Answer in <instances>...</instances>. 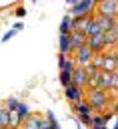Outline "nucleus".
Here are the masks:
<instances>
[{"mask_svg": "<svg viewBox=\"0 0 118 129\" xmlns=\"http://www.w3.org/2000/svg\"><path fill=\"white\" fill-rule=\"evenodd\" d=\"M0 129H6V127H0Z\"/></svg>", "mask_w": 118, "mask_h": 129, "instance_id": "nucleus-38", "label": "nucleus"}, {"mask_svg": "<svg viewBox=\"0 0 118 129\" xmlns=\"http://www.w3.org/2000/svg\"><path fill=\"white\" fill-rule=\"evenodd\" d=\"M16 111H18V115H20L22 119H28V117L32 115V111H30V107H28V103H20Z\"/></svg>", "mask_w": 118, "mask_h": 129, "instance_id": "nucleus-23", "label": "nucleus"}, {"mask_svg": "<svg viewBox=\"0 0 118 129\" xmlns=\"http://www.w3.org/2000/svg\"><path fill=\"white\" fill-rule=\"evenodd\" d=\"M84 70H86V74H88V80L90 78H96L98 74H100V70L96 68L94 64H88V66H84Z\"/></svg>", "mask_w": 118, "mask_h": 129, "instance_id": "nucleus-24", "label": "nucleus"}, {"mask_svg": "<svg viewBox=\"0 0 118 129\" xmlns=\"http://www.w3.org/2000/svg\"><path fill=\"white\" fill-rule=\"evenodd\" d=\"M64 95L70 103H76V101H82L86 97V91L84 87H80V85H76V83H70L68 87H64Z\"/></svg>", "mask_w": 118, "mask_h": 129, "instance_id": "nucleus-5", "label": "nucleus"}, {"mask_svg": "<svg viewBox=\"0 0 118 129\" xmlns=\"http://www.w3.org/2000/svg\"><path fill=\"white\" fill-rule=\"evenodd\" d=\"M74 30H76V18L66 14L62 18V22H60V34H72Z\"/></svg>", "mask_w": 118, "mask_h": 129, "instance_id": "nucleus-13", "label": "nucleus"}, {"mask_svg": "<svg viewBox=\"0 0 118 129\" xmlns=\"http://www.w3.org/2000/svg\"><path fill=\"white\" fill-rule=\"evenodd\" d=\"M88 46L92 48L94 54H104V50H106V36H104V32L98 34V36L88 38Z\"/></svg>", "mask_w": 118, "mask_h": 129, "instance_id": "nucleus-6", "label": "nucleus"}, {"mask_svg": "<svg viewBox=\"0 0 118 129\" xmlns=\"http://www.w3.org/2000/svg\"><path fill=\"white\" fill-rule=\"evenodd\" d=\"M72 107H74V113L80 117V115H92L94 113V109H92V105L86 101V99H82V101H76V103H72Z\"/></svg>", "mask_w": 118, "mask_h": 129, "instance_id": "nucleus-12", "label": "nucleus"}, {"mask_svg": "<svg viewBox=\"0 0 118 129\" xmlns=\"http://www.w3.org/2000/svg\"><path fill=\"white\" fill-rule=\"evenodd\" d=\"M96 14L118 18V0H102L96 4Z\"/></svg>", "mask_w": 118, "mask_h": 129, "instance_id": "nucleus-3", "label": "nucleus"}, {"mask_svg": "<svg viewBox=\"0 0 118 129\" xmlns=\"http://www.w3.org/2000/svg\"><path fill=\"white\" fill-rule=\"evenodd\" d=\"M24 125V119L18 115V111H10V123H8V129H20Z\"/></svg>", "mask_w": 118, "mask_h": 129, "instance_id": "nucleus-16", "label": "nucleus"}, {"mask_svg": "<svg viewBox=\"0 0 118 129\" xmlns=\"http://www.w3.org/2000/svg\"><path fill=\"white\" fill-rule=\"evenodd\" d=\"M72 74H74V72H66V70H60V76H58V80H60V83H62L64 87H68V85L72 83Z\"/></svg>", "mask_w": 118, "mask_h": 129, "instance_id": "nucleus-21", "label": "nucleus"}, {"mask_svg": "<svg viewBox=\"0 0 118 129\" xmlns=\"http://www.w3.org/2000/svg\"><path fill=\"white\" fill-rule=\"evenodd\" d=\"M108 123V119H106V115H104V111H94V115H92V127H96V125H106Z\"/></svg>", "mask_w": 118, "mask_h": 129, "instance_id": "nucleus-20", "label": "nucleus"}, {"mask_svg": "<svg viewBox=\"0 0 118 129\" xmlns=\"http://www.w3.org/2000/svg\"><path fill=\"white\" fill-rule=\"evenodd\" d=\"M40 119L42 117H38V115H30L28 119H24V125L22 127L24 129H38L40 127Z\"/></svg>", "mask_w": 118, "mask_h": 129, "instance_id": "nucleus-18", "label": "nucleus"}, {"mask_svg": "<svg viewBox=\"0 0 118 129\" xmlns=\"http://www.w3.org/2000/svg\"><path fill=\"white\" fill-rule=\"evenodd\" d=\"M96 10V2L94 0H80L76 6L70 8V16L80 18V16H92V12Z\"/></svg>", "mask_w": 118, "mask_h": 129, "instance_id": "nucleus-2", "label": "nucleus"}, {"mask_svg": "<svg viewBox=\"0 0 118 129\" xmlns=\"http://www.w3.org/2000/svg\"><path fill=\"white\" fill-rule=\"evenodd\" d=\"M58 68H60V70H66V72H74V70L78 68V64H76L74 58H70L66 54H60V52H58Z\"/></svg>", "mask_w": 118, "mask_h": 129, "instance_id": "nucleus-9", "label": "nucleus"}, {"mask_svg": "<svg viewBox=\"0 0 118 129\" xmlns=\"http://www.w3.org/2000/svg\"><path fill=\"white\" fill-rule=\"evenodd\" d=\"M22 28H24V26H22V24H20V22H18V24H14V28H12V30H10V32H6V34H4V36H2V42H8V40H10V38H14V36H16V34L20 32V30H22Z\"/></svg>", "mask_w": 118, "mask_h": 129, "instance_id": "nucleus-22", "label": "nucleus"}, {"mask_svg": "<svg viewBox=\"0 0 118 129\" xmlns=\"http://www.w3.org/2000/svg\"><path fill=\"white\" fill-rule=\"evenodd\" d=\"M8 123H10V109L6 107V103H0V127L8 129Z\"/></svg>", "mask_w": 118, "mask_h": 129, "instance_id": "nucleus-15", "label": "nucleus"}, {"mask_svg": "<svg viewBox=\"0 0 118 129\" xmlns=\"http://www.w3.org/2000/svg\"><path fill=\"white\" fill-rule=\"evenodd\" d=\"M110 91H114V95H118V70L112 72V87H110Z\"/></svg>", "mask_w": 118, "mask_h": 129, "instance_id": "nucleus-26", "label": "nucleus"}, {"mask_svg": "<svg viewBox=\"0 0 118 129\" xmlns=\"http://www.w3.org/2000/svg\"><path fill=\"white\" fill-rule=\"evenodd\" d=\"M14 14H16L18 18H22V16H26V8H22V6H20V8H18L16 12H14Z\"/></svg>", "mask_w": 118, "mask_h": 129, "instance_id": "nucleus-31", "label": "nucleus"}, {"mask_svg": "<svg viewBox=\"0 0 118 129\" xmlns=\"http://www.w3.org/2000/svg\"><path fill=\"white\" fill-rule=\"evenodd\" d=\"M92 18L94 16H80V18H76V30L86 32V28H88V24L92 22Z\"/></svg>", "mask_w": 118, "mask_h": 129, "instance_id": "nucleus-19", "label": "nucleus"}, {"mask_svg": "<svg viewBox=\"0 0 118 129\" xmlns=\"http://www.w3.org/2000/svg\"><path fill=\"white\" fill-rule=\"evenodd\" d=\"M114 129H118V117H116V125H114Z\"/></svg>", "mask_w": 118, "mask_h": 129, "instance_id": "nucleus-34", "label": "nucleus"}, {"mask_svg": "<svg viewBox=\"0 0 118 129\" xmlns=\"http://www.w3.org/2000/svg\"><path fill=\"white\" fill-rule=\"evenodd\" d=\"M86 36L88 38H92V36H98V34H102V28L98 26V22H96V18H92V22L88 24V28H86Z\"/></svg>", "mask_w": 118, "mask_h": 129, "instance_id": "nucleus-17", "label": "nucleus"}, {"mask_svg": "<svg viewBox=\"0 0 118 129\" xmlns=\"http://www.w3.org/2000/svg\"><path fill=\"white\" fill-rule=\"evenodd\" d=\"M110 109L114 113H118V95H114V101H112V105H110Z\"/></svg>", "mask_w": 118, "mask_h": 129, "instance_id": "nucleus-30", "label": "nucleus"}, {"mask_svg": "<svg viewBox=\"0 0 118 129\" xmlns=\"http://www.w3.org/2000/svg\"><path fill=\"white\" fill-rule=\"evenodd\" d=\"M78 2H80V0H68V4H70V6H76Z\"/></svg>", "mask_w": 118, "mask_h": 129, "instance_id": "nucleus-32", "label": "nucleus"}, {"mask_svg": "<svg viewBox=\"0 0 118 129\" xmlns=\"http://www.w3.org/2000/svg\"><path fill=\"white\" fill-rule=\"evenodd\" d=\"M4 103H6V107H8L10 111H16V109H18V105H20V101H18L16 97H8V99H6Z\"/></svg>", "mask_w": 118, "mask_h": 129, "instance_id": "nucleus-25", "label": "nucleus"}, {"mask_svg": "<svg viewBox=\"0 0 118 129\" xmlns=\"http://www.w3.org/2000/svg\"><path fill=\"white\" fill-rule=\"evenodd\" d=\"M72 83H76V85L88 89V74H86L84 66H78V68L74 70V74H72Z\"/></svg>", "mask_w": 118, "mask_h": 129, "instance_id": "nucleus-8", "label": "nucleus"}, {"mask_svg": "<svg viewBox=\"0 0 118 129\" xmlns=\"http://www.w3.org/2000/svg\"><path fill=\"white\" fill-rule=\"evenodd\" d=\"M52 129H60V127H58V125H52Z\"/></svg>", "mask_w": 118, "mask_h": 129, "instance_id": "nucleus-35", "label": "nucleus"}, {"mask_svg": "<svg viewBox=\"0 0 118 129\" xmlns=\"http://www.w3.org/2000/svg\"><path fill=\"white\" fill-rule=\"evenodd\" d=\"M112 87V72H102L96 76V87L94 89H104V91H110Z\"/></svg>", "mask_w": 118, "mask_h": 129, "instance_id": "nucleus-7", "label": "nucleus"}, {"mask_svg": "<svg viewBox=\"0 0 118 129\" xmlns=\"http://www.w3.org/2000/svg\"><path fill=\"white\" fill-rule=\"evenodd\" d=\"M38 129H52V123L48 119H40V127Z\"/></svg>", "mask_w": 118, "mask_h": 129, "instance_id": "nucleus-28", "label": "nucleus"}, {"mask_svg": "<svg viewBox=\"0 0 118 129\" xmlns=\"http://www.w3.org/2000/svg\"><path fill=\"white\" fill-rule=\"evenodd\" d=\"M94 52H92V48L86 44V46H82V48H78L76 52H74V60H76V64L78 66H88L92 64V60H94Z\"/></svg>", "mask_w": 118, "mask_h": 129, "instance_id": "nucleus-4", "label": "nucleus"}, {"mask_svg": "<svg viewBox=\"0 0 118 129\" xmlns=\"http://www.w3.org/2000/svg\"><path fill=\"white\" fill-rule=\"evenodd\" d=\"M86 101L92 105L94 111H104V109H110L112 101H110V95L104 91V89H88L86 91Z\"/></svg>", "mask_w": 118, "mask_h": 129, "instance_id": "nucleus-1", "label": "nucleus"}, {"mask_svg": "<svg viewBox=\"0 0 118 129\" xmlns=\"http://www.w3.org/2000/svg\"><path fill=\"white\" fill-rule=\"evenodd\" d=\"M116 56H118V46H116Z\"/></svg>", "mask_w": 118, "mask_h": 129, "instance_id": "nucleus-36", "label": "nucleus"}, {"mask_svg": "<svg viewBox=\"0 0 118 129\" xmlns=\"http://www.w3.org/2000/svg\"><path fill=\"white\" fill-rule=\"evenodd\" d=\"M70 40H72V50H74V52L88 44V36H86L84 32H80V30H74V32L70 34Z\"/></svg>", "mask_w": 118, "mask_h": 129, "instance_id": "nucleus-10", "label": "nucleus"}, {"mask_svg": "<svg viewBox=\"0 0 118 129\" xmlns=\"http://www.w3.org/2000/svg\"><path fill=\"white\" fill-rule=\"evenodd\" d=\"M58 52L60 54H66L70 56L74 50H72V40H70V34H60V40H58Z\"/></svg>", "mask_w": 118, "mask_h": 129, "instance_id": "nucleus-11", "label": "nucleus"}, {"mask_svg": "<svg viewBox=\"0 0 118 129\" xmlns=\"http://www.w3.org/2000/svg\"><path fill=\"white\" fill-rule=\"evenodd\" d=\"M92 129H108L106 125H96V127H92Z\"/></svg>", "mask_w": 118, "mask_h": 129, "instance_id": "nucleus-33", "label": "nucleus"}, {"mask_svg": "<svg viewBox=\"0 0 118 129\" xmlns=\"http://www.w3.org/2000/svg\"><path fill=\"white\" fill-rule=\"evenodd\" d=\"M96 22H98V26L102 28V32H108V30H112V28L116 26L118 18H110V16H102V14H98V16H96Z\"/></svg>", "mask_w": 118, "mask_h": 129, "instance_id": "nucleus-14", "label": "nucleus"}, {"mask_svg": "<svg viewBox=\"0 0 118 129\" xmlns=\"http://www.w3.org/2000/svg\"><path fill=\"white\" fill-rule=\"evenodd\" d=\"M46 119L50 121L52 125H58V121H56V117H54V113H52V111H46Z\"/></svg>", "mask_w": 118, "mask_h": 129, "instance_id": "nucleus-29", "label": "nucleus"}, {"mask_svg": "<svg viewBox=\"0 0 118 129\" xmlns=\"http://www.w3.org/2000/svg\"><path fill=\"white\" fill-rule=\"evenodd\" d=\"M94 2H96V4H98V2H100V0H94Z\"/></svg>", "mask_w": 118, "mask_h": 129, "instance_id": "nucleus-37", "label": "nucleus"}, {"mask_svg": "<svg viewBox=\"0 0 118 129\" xmlns=\"http://www.w3.org/2000/svg\"><path fill=\"white\" fill-rule=\"evenodd\" d=\"M92 115H94V113H92ZM92 115H80L78 119H80V123H82V125H86V127L92 129Z\"/></svg>", "mask_w": 118, "mask_h": 129, "instance_id": "nucleus-27", "label": "nucleus"}]
</instances>
